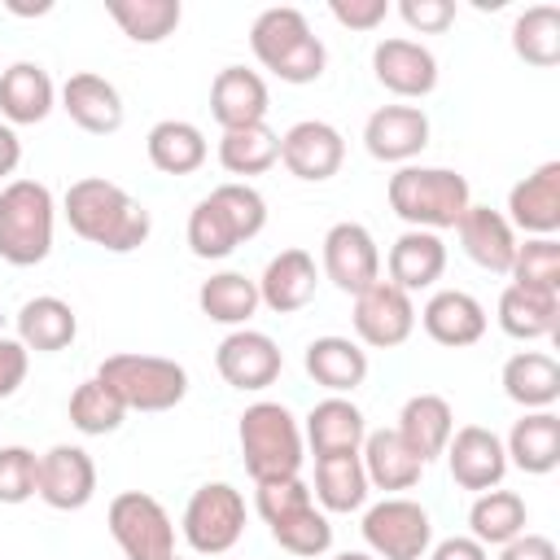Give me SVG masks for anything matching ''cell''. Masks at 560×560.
<instances>
[{
	"mask_svg": "<svg viewBox=\"0 0 560 560\" xmlns=\"http://www.w3.org/2000/svg\"><path fill=\"white\" fill-rule=\"evenodd\" d=\"M61 214H66V223L79 241H88L96 249H109V254H131L153 232L149 206L136 201L122 184H114L105 175L74 179L61 197Z\"/></svg>",
	"mask_w": 560,
	"mask_h": 560,
	"instance_id": "obj_1",
	"label": "cell"
},
{
	"mask_svg": "<svg viewBox=\"0 0 560 560\" xmlns=\"http://www.w3.org/2000/svg\"><path fill=\"white\" fill-rule=\"evenodd\" d=\"M267 228V201L254 184L228 179L219 188H210V197H201L188 214V249L206 262H219L228 254H236L245 241H254Z\"/></svg>",
	"mask_w": 560,
	"mask_h": 560,
	"instance_id": "obj_2",
	"label": "cell"
},
{
	"mask_svg": "<svg viewBox=\"0 0 560 560\" xmlns=\"http://www.w3.org/2000/svg\"><path fill=\"white\" fill-rule=\"evenodd\" d=\"M385 197H389V210L407 223V228H420V232H446L459 223V214L472 206V188L459 171L451 166H398L385 184Z\"/></svg>",
	"mask_w": 560,
	"mask_h": 560,
	"instance_id": "obj_3",
	"label": "cell"
},
{
	"mask_svg": "<svg viewBox=\"0 0 560 560\" xmlns=\"http://www.w3.org/2000/svg\"><path fill=\"white\" fill-rule=\"evenodd\" d=\"M249 48L262 70H271L280 83H315L328 66L324 39L311 31L306 13L293 4H271L249 26Z\"/></svg>",
	"mask_w": 560,
	"mask_h": 560,
	"instance_id": "obj_4",
	"label": "cell"
},
{
	"mask_svg": "<svg viewBox=\"0 0 560 560\" xmlns=\"http://www.w3.org/2000/svg\"><path fill=\"white\" fill-rule=\"evenodd\" d=\"M236 442H241V459L249 481H280V477H302V459H306V442H302V420L271 398H258L241 411L236 424Z\"/></svg>",
	"mask_w": 560,
	"mask_h": 560,
	"instance_id": "obj_5",
	"label": "cell"
},
{
	"mask_svg": "<svg viewBox=\"0 0 560 560\" xmlns=\"http://www.w3.org/2000/svg\"><path fill=\"white\" fill-rule=\"evenodd\" d=\"M57 201L39 179H9L0 188V258L9 267H35L52 254Z\"/></svg>",
	"mask_w": 560,
	"mask_h": 560,
	"instance_id": "obj_6",
	"label": "cell"
},
{
	"mask_svg": "<svg viewBox=\"0 0 560 560\" xmlns=\"http://www.w3.org/2000/svg\"><path fill=\"white\" fill-rule=\"evenodd\" d=\"M96 376L122 398L127 411H171L188 398V368L166 359V354H140V350H122L101 359Z\"/></svg>",
	"mask_w": 560,
	"mask_h": 560,
	"instance_id": "obj_7",
	"label": "cell"
},
{
	"mask_svg": "<svg viewBox=\"0 0 560 560\" xmlns=\"http://www.w3.org/2000/svg\"><path fill=\"white\" fill-rule=\"evenodd\" d=\"M179 534L197 556H223L245 534V494L228 481H206L188 494Z\"/></svg>",
	"mask_w": 560,
	"mask_h": 560,
	"instance_id": "obj_8",
	"label": "cell"
},
{
	"mask_svg": "<svg viewBox=\"0 0 560 560\" xmlns=\"http://www.w3.org/2000/svg\"><path fill=\"white\" fill-rule=\"evenodd\" d=\"M105 525L127 560H171L175 556V521L162 508V499H153L144 490L114 494Z\"/></svg>",
	"mask_w": 560,
	"mask_h": 560,
	"instance_id": "obj_9",
	"label": "cell"
},
{
	"mask_svg": "<svg viewBox=\"0 0 560 560\" xmlns=\"http://www.w3.org/2000/svg\"><path fill=\"white\" fill-rule=\"evenodd\" d=\"M363 542L376 560H424L433 547V521L424 503L407 494H385L363 512Z\"/></svg>",
	"mask_w": 560,
	"mask_h": 560,
	"instance_id": "obj_10",
	"label": "cell"
},
{
	"mask_svg": "<svg viewBox=\"0 0 560 560\" xmlns=\"http://www.w3.org/2000/svg\"><path fill=\"white\" fill-rule=\"evenodd\" d=\"M350 324H354V341L368 350H394L416 332V302L411 293H402L398 284H389L385 276L376 284H368L363 293H354L350 306Z\"/></svg>",
	"mask_w": 560,
	"mask_h": 560,
	"instance_id": "obj_11",
	"label": "cell"
},
{
	"mask_svg": "<svg viewBox=\"0 0 560 560\" xmlns=\"http://www.w3.org/2000/svg\"><path fill=\"white\" fill-rule=\"evenodd\" d=\"M319 276L332 280L341 293H363L368 284L381 280V249H376V236L354 223V219H341L324 232V245H319Z\"/></svg>",
	"mask_w": 560,
	"mask_h": 560,
	"instance_id": "obj_12",
	"label": "cell"
},
{
	"mask_svg": "<svg viewBox=\"0 0 560 560\" xmlns=\"http://www.w3.org/2000/svg\"><path fill=\"white\" fill-rule=\"evenodd\" d=\"M92 494H96V464L83 446L57 442L39 455L35 499H44L52 512H79L92 503Z\"/></svg>",
	"mask_w": 560,
	"mask_h": 560,
	"instance_id": "obj_13",
	"label": "cell"
},
{
	"mask_svg": "<svg viewBox=\"0 0 560 560\" xmlns=\"http://www.w3.org/2000/svg\"><path fill=\"white\" fill-rule=\"evenodd\" d=\"M280 162L293 179L324 184L346 162V136L324 118H302L280 136Z\"/></svg>",
	"mask_w": 560,
	"mask_h": 560,
	"instance_id": "obj_14",
	"label": "cell"
},
{
	"mask_svg": "<svg viewBox=\"0 0 560 560\" xmlns=\"http://www.w3.org/2000/svg\"><path fill=\"white\" fill-rule=\"evenodd\" d=\"M214 368H219V376L232 389L258 394V389H267L280 376L284 354H280V346L267 332H258V328H232L219 341V350H214Z\"/></svg>",
	"mask_w": 560,
	"mask_h": 560,
	"instance_id": "obj_15",
	"label": "cell"
},
{
	"mask_svg": "<svg viewBox=\"0 0 560 560\" xmlns=\"http://www.w3.org/2000/svg\"><path fill=\"white\" fill-rule=\"evenodd\" d=\"M446 468H451V481L459 490H494L503 477H508V451H503V438L486 424H464L451 433L446 442Z\"/></svg>",
	"mask_w": 560,
	"mask_h": 560,
	"instance_id": "obj_16",
	"label": "cell"
},
{
	"mask_svg": "<svg viewBox=\"0 0 560 560\" xmlns=\"http://www.w3.org/2000/svg\"><path fill=\"white\" fill-rule=\"evenodd\" d=\"M372 74L398 101H420L438 88V57L407 35H389L372 48Z\"/></svg>",
	"mask_w": 560,
	"mask_h": 560,
	"instance_id": "obj_17",
	"label": "cell"
},
{
	"mask_svg": "<svg viewBox=\"0 0 560 560\" xmlns=\"http://www.w3.org/2000/svg\"><path fill=\"white\" fill-rule=\"evenodd\" d=\"M363 149L376 162L407 166L429 149V114L420 105H381L363 122Z\"/></svg>",
	"mask_w": 560,
	"mask_h": 560,
	"instance_id": "obj_18",
	"label": "cell"
},
{
	"mask_svg": "<svg viewBox=\"0 0 560 560\" xmlns=\"http://www.w3.org/2000/svg\"><path fill=\"white\" fill-rule=\"evenodd\" d=\"M503 219L512 223V232L556 236L560 232V162H542L525 179H516L508 188Z\"/></svg>",
	"mask_w": 560,
	"mask_h": 560,
	"instance_id": "obj_19",
	"label": "cell"
},
{
	"mask_svg": "<svg viewBox=\"0 0 560 560\" xmlns=\"http://www.w3.org/2000/svg\"><path fill=\"white\" fill-rule=\"evenodd\" d=\"M258 284V302L276 315H298L302 306H311L315 289H319V267H315V254L306 249H280L276 258H267L262 276L254 280Z\"/></svg>",
	"mask_w": 560,
	"mask_h": 560,
	"instance_id": "obj_20",
	"label": "cell"
},
{
	"mask_svg": "<svg viewBox=\"0 0 560 560\" xmlns=\"http://www.w3.org/2000/svg\"><path fill=\"white\" fill-rule=\"evenodd\" d=\"M57 101H61V109L70 114V122H74L79 131H88V136H114V131L122 127V114H127L118 88H114L105 74H96V70L70 74V79L61 83Z\"/></svg>",
	"mask_w": 560,
	"mask_h": 560,
	"instance_id": "obj_21",
	"label": "cell"
},
{
	"mask_svg": "<svg viewBox=\"0 0 560 560\" xmlns=\"http://www.w3.org/2000/svg\"><path fill=\"white\" fill-rule=\"evenodd\" d=\"M267 109H271V92H267V79L258 70L223 66L214 74V83H210V114H214V122L223 131L267 122Z\"/></svg>",
	"mask_w": 560,
	"mask_h": 560,
	"instance_id": "obj_22",
	"label": "cell"
},
{
	"mask_svg": "<svg viewBox=\"0 0 560 560\" xmlns=\"http://www.w3.org/2000/svg\"><path fill=\"white\" fill-rule=\"evenodd\" d=\"M57 105V83L39 61H13L0 70V122L18 127H35L52 114Z\"/></svg>",
	"mask_w": 560,
	"mask_h": 560,
	"instance_id": "obj_23",
	"label": "cell"
},
{
	"mask_svg": "<svg viewBox=\"0 0 560 560\" xmlns=\"http://www.w3.org/2000/svg\"><path fill=\"white\" fill-rule=\"evenodd\" d=\"M420 328L429 332V341L459 350V346H477L486 337V306L464 293V289H438L424 306H420Z\"/></svg>",
	"mask_w": 560,
	"mask_h": 560,
	"instance_id": "obj_24",
	"label": "cell"
},
{
	"mask_svg": "<svg viewBox=\"0 0 560 560\" xmlns=\"http://www.w3.org/2000/svg\"><path fill=\"white\" fill-rule=\"evenodd\" d=\"M455 241L459 249L490 276H508L512 267V254H516V232L512 223L503 219V210H490V206H468L455 223Z\"/></svg>",
	"mask_w": 560,
	"mask_h": 560,
	"instance_id": "obj_25",
	"label": "cell"
},
{
	"mask_svg": "<svg viewBox=\"0 0 560 560\" xmlns=\"http://www.w3.org/2000/svg\"><path fill=\"white\" fill-rule=\"evenodd\" d=\"M446 271V241L438 232H420V228H407L389 254H385V280L398 284L402 293H420V289H433Z\"/></svg>",
	"mask_w": 560,
	"mask_h": 560,
	"instance_id": "obj_26",
	"label": "cell"
},
{
	"mask_svg": "<svg viewBox=\"0 0 560 560\" xmlns=\"http://www.w3.org/2000/svg\"><path fill=\"white\" fill-rule=\"evenodd\" d=\"M363 438H368V420H363V411H359L350 398H341V394L319 398V402L306 411V420H302V442L311 446L315 459H319V455L359 451Z\"/></svg>",
	"mask_w": 560,
	"mask_h": 560,
	"instance_id": "obj_27",
	"label": "cell"
},
{
	"mask_svg": "<svg viewBox=\"0 0 560 560\" xmlns=\"http://www.w3.org/2000/svg\"><path fill=\"white\" fill-rule=\"evenodd\" d=\"M302 368L315 385H324L328 394H354L363 381H368V350L354 341V337H337V332H324L306 346L302 354Z\"/></svg>",
	"mask_w": 560,
	"mask_h": 560,
	"instance_id": "obj_28",
	"label": "cell"
},
{
	"mask_svg": "<svg viewBox=\"0 0 560 560\" xmlns=\"http://www.w3.org/2000/svg\"><path fill=\"white\" fill-rule=\"evenodd\" d=\"M394 433L402 438V446L420 464H429V459H438L446 451V442L455 433V411H451V402L442 394H411L402 402V411H398Z\"/></svg>",
	"mask_w": 560,
	"mask_h": 560,
	"instance_id": "obj_29",
	"label": "cell"
},
{
	"mask_svg": "<svg viewBox=\"0 0 560 560\" xmlns=\"http://www.w3.org/2000/svg\"><path fill=\"white\" fill-rule=\"evenodd\" d=\"M79 337V315L66 298L39 293L18 306V341L35 354H57Z\"/></svg>",
	"mask_w": 560,
	"mask_h": 560,
	"instance_id": "obj_30",
	"label": "cell"
},
{
	"mask_svg": "<svg viewBox=\"0 0 560 560\" xmlns=\"http://www.w3.org/2000/svg\"><path fill=\"white\" fill-rule=\"evenodd\" d=\"M503 394L525 411H551L560 398V363L547 350H516L499 372Z\"/></svg>",
	"mask_w": 560,
	"mask_h": 560,
	"instance_id": "obj_31",
	"label": "cell"
},
{
	"mask_svg": "<svg viewBox=\"0 0 560 560\" xmlns=\"http://www.w3.org/2000/svg\"><path fill=\"white\" fill-rule=\"evenodd\" d=\"M503 451H508V468L547 477L560 464V416L556 411H521V420L503 438Z\"/></svg>",
	"mask_w": 560,
	"mask_h": 560,
	"instance_id": "obj_32",
	"label": "cell"
},
{
	"mask_svg": "<svg viewBox=\"0 0 560 560\" xmlns=\"http://www.w3.org/2000/svg\"><path fill=\"white\" fill-rule=\"evenodd\" d=\"M359 459H363V472H368V486L372 490H385V494H402L420 481L424 464L402 446V438L394 429H368L363 446H359Z\"/></svg>",
	"mask_w": 560,
	"mask_h": 560,
	"instance_id": "obj_33",
	"label": "cell"
},
{
	"mask_svg": "<svg viewBox=\"0 0 560 560\" xmlns=\"http://www.w3.org/2000/svg\"><path fill=\"white\" fill-rule=\"evenodd\" d=\"M144 153H149L153 171H162V175H192V171L206 166L210 144H206V136H201L197 122H188V118H162V122L149 127Z\"/></svg>",
	"mask_w": 560,
	"mask_h": 560,
	"instance_id": "obj_34",
	"label": "cell"
},
{
	"mask_svg": "<svg viewBox=\"0 0 560 560\" xmlns=\"http://www.w3.org/2000/svg\"><path fill=\"white\" fill-rule=\"evenodd\" d=\"M499 328L508 337H516V341L556 337V328H560V293H538V289L508 284L499 293Z\"/></svg>",
	"mask_w": 560,
	"mask_h": 560,
	"instance_id": "obj_35",
	"label": "cell"
},
{
	"mask_svg": "<svg viewBox=\"0 0 560 560\" xmlns=\"http://www.w3.org/2000/svg\"><path fill=\"white\" fill-rule=\"evenodd\" d=\"M315 503L332 516V512H359L372 494L368 486V472H363V459L359 451H346V455H319L315 459Z\"/></svg>",
	"mask_w": 560,
	"mask_h": 560,
	"instance_id": "obj_36",
	"label": "cell"
},
{
	"mask_svg": "<svg viewBox=\"0 0 560 560\" xmlns=\"http://www.w3.org/2000/svg\"><path fill=\"white\" fill-rule=\"evenodd\" d=\"M525 525H529L525 499H521L516 490H503V486L481 490V494L472 499V508H468V534H472L486 551L512 542L516 534H525Z\"/></svg>",
	"mask_w": 560,
	"mask_h": 560,
	"instance_id": "obj_37",
	"label": "cell"
},
{
	"mask_svg": "<svg viewBox=\"0 0 560 560\" xmlns=\"http://www.w3.org/2000/svg\"><path fill=\"white\" fill-rule=\"evenodd\" d=\"M197 306H201V315L214 319V324L249 328V319H254V311H258L262 302H258V284H254L245 271H214L210 280H201Z\"/></svg>",
	"mask_w": 560,
	"mask_h": 560,
	"instance_id": "obj_38",
	"label": "cell"
},
{
	"mask_svg": "<svg viewBox=\"0 0 560 560\" xmlns=\"http://www.w3.org/2000/svg\"><path fill=\"white\" fill-rule=\"evenodd\" d=\"M276 162H280V136L267 122L236 127V131H223L219 136V166L228 175H241V184L249 175H267Z\"/></svg>",
	"mask_w": 560,
	"mask_h": 560,
	"instance_id": "obj_39",
	"label": "cell"
},
{
	"mask_svg": "<svg viewBox=\"0 0 560 560\" xmlns=\"http://www.w3.org/2000/svg\"><path fill=\"white\" fill-rule=\"evenodd\" d=\"M105 13L131 44H162L175 35L184 4L179 0H105Z\"/></svg>",
	"mask_w": 560,
	"mask_h": 560,
	"instance_id": "obj_40",
	"label": "cell"
},
{
	"mask_svg": "<svg viewBox=\"0 0 560 560\" xmlns=\"http://www.w3.org/2000/svg\"><path fill=\"white\" fill-rule=\"evenodd\" d=\"M512 52L525 66L551 70L560 61V9L556 4H529L512 22Z\"/></svg>",
	"mask_w": 560,
	"mask_h": 560,
	"instance_id": "obj_41",
	"label": "cell"
},
{
	"mask_svg": "<svg viewBox=\"0 0 560 560\" xmlns=\"http://www.w3.org/2000/svg\"><path fill=\"white\" fill-rule=\"evenodd\" d=\"M66 416H70V424H74L83 438H105V433H118V429H122L127 407H122V398H118L101 376H88V381L74 385Z\"/></svg>",
	"mask_w": 560,
	"mask_h": 560,
	"instance_id": "obj_42",
	"label": "cell"
},
{
	"mask_svg": "<svg viewBox=\"0 0 560 560\" xmlns=\"http://www.w3.org/2000/svg\"><path fill=\"white\" fill-rule=\"evenodd\" d=\"M267 529H271L276 547L289 551V556H298V560H319L332 547V521H328V512L319 503H306V508L271 521Z\"/></svg>",
	"mask_w": 560,
	"mask_h": 560,
	"instance_id": "obj_43",
	"label": "cell"
},
{
	"mask_svg": "<svg viewBox=\"0 0 560 560\" xmlns=\"http://www.w3.org/2000/svg\"><path fill=\"white\" fill-rule=\"evenodd\" d=\"M508 276L521 289L560 293V241L556 236H525V241H516Z\"/></svg>",
	"mask_w": 560,
	"mask_h": 560,
	"instance_id": "obj_44",
	"label": "cell"
},
{
	"mask_svg": "<svg viewBox=\"0 0 560 560\" xmlns=\"http://www.w3.org/2000/svg\"><path fill=\"white\" fill-rule=\"evenodd\" d=\"M35 472H39V455L31 446H0V503L18 508L26 499H35Z\"/></svg>",
	"mask_w": 560,
	"mask_h": 560,
	"instance_id": "obj_45",
	"label": "cell"
},
{
	"mask_svg": "<svg viewBox=\"0 0 560 560\" xmlns=\"http://www.w3.org/2000/svg\"><path fill=\"white\" fill-rule=\"evenodd\" d=\"M306 503H315V494H311V486L302 477H280V481H258L254 486V512L267 525L289 516V512H298V508H306Z\"/></svg>",
	"mask_w": 560,
	"mask_h": 560,
	"instance_id": "obj_46",
	"label": "cell"
},
{
	"mask_svg": "<svg viewBox=\"0 0 560 560\" xmlns=\"http://www.w3.org/2000/svg\"><path fill=\"white\" fill-rule=\"evenodd\" d=\"M398 18L416 35H442L455 22V0H398Z\"/></svg>",
	"mask_w": 560,
	"mask_h": 560,
	"instance_id": "obj_47",
	"label": "cell"
},
{
	"mask_svg": "<svg viewBox=\"0 0 560 560\" xmlns=\"http://www.w3.org/2000/svg\"><path fill=\"white\" fill-rule=\"evenodd\" d=\"M328 13L346 31H376L389 18V0H328Z\"/></svg>",
	"mask_w": 560,
	"mask_h": 560,
	"instance_id": "obj_48",
	"label": "cell"
},
{
	"mask_svg": "<svg viewBox=\"0 0 560 560\" xmlns=\"http://www.w3.org/2000/svg\"><path fill=\"white\" fill-rule=\"evenodd\" d=\"M26 368H31V350L18 337H0V402L22 389Z\"/></svg>",
	"mask_w": 560,
	"mask_h": 560,
	"instance_id": "obj_49",
	"label": "cell"
},
{
	"mask_svg": "<svg viewBox=\"0 0 560 560\" xmlns=\"http://www.w3.org/2000/svg\"><path fill=\"white\" fill-rule=\"evenodd\" d=\"M499 560H560V551H556V542L547 538V534H516L512 542H503L499 547Z\"/></svg>",
	"mask_w": 560,
	"mask_h": 560,
	"instance_id": "obj_50",
	"label": "cell"
},
{
	"mask_svg": "<svg viewBox=\"0 0 560 560\" xmlns=\"http://www.w3.org/2000/svg\"><path fill=\"white\" fill-rule=\"evenodd\" d=\"M424 560H490V551H486L472 534H451V538L433 542Z\"/></svg>",
	"mask_w": 560,
	"mask_h": 560,
	"instance_id": "obj_51",
	"label": "cell"
},
{
	"mask_svg": "<svg viewBox=\"0 0 560 560\" xmlns=\"http://www.w3.org/2000/svg\"><path fill=\"white\" fill-rule=\"evenodd\" d=\"M18 162H22V140L9 122H0V179H9L18 171Z\"/></svg>",
	"mask_w": 560,
	"mask_h": 560,
	"instance_id": "obj_52",
	"label": "cell"
},
{
	"mask_svg": "<svg viewBox=\"0 0 560 560\" xmlns=\"http://www.w3.org/2000/svg\"><path fill=\"white\" fill-rule=\"evenodd\" d=\"M4 9L18 13V18H44V13H52V0H35V4H26V0H4Z\"/></svg>",
	"mask_w": 560,
	"mask_h": 560,
	"instance_id": "obj_53",
	"label": "cell"
},
{
	"mask_svg": "<svg viewBox=\"0 0 560 560\" xmlns=\"http://www.w3.org/2000/svg\"><path fill=\"white\" fill-rule=\"evenodd\" d=\"M332 560H376V556L372 551H337Z\"/></svg>",
	"mask_w": 560,
	"mask_h": 560,
	"instance_id": "obj_54",
	"label": "cell"
},
{
	"mask_svg": "<svg viewBox=\"0 0 560 560\" xmlns=\"http://www.w3.org/2000/svg\"><path fill=\"white\" fill-rule=\"evenodd\" d=\"M171 560H184V556H171Z\"/></svg>",
	"mask_w": 560,
	"mask_h": 560,
	"instance_id": "obj_55",
	"label": "cell"
}]
</instances>
